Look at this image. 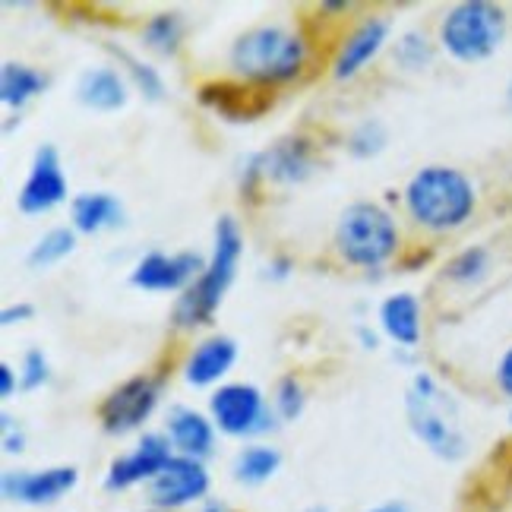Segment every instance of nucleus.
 Returning a JSON list of instances; mask_svg holds the SVG:
<instances>
[{
  "label": "nucleus",
  "instance_id": "1",
  "mask_svg": "<svg viewBox=\"0 0 512 512\" xmlns=\"http://www.w3.org/2000/svg\"><path fill=\"white\" fill-rule=\"evenodd\" d=\"M475 203V184L462 171L446 165L421 168L405 187V206L411 219L430 231L462 228L471 219V212H475Z\"/></svg>",
  "mask_w": 512,
  "mask_h": 512
},
{
  "label": "nucleus",
  "instance_id": "2",
  "mask_svg": "<svg viewBox=\"0 0 512 512\" xmlns=\"http://www.w3.org/2000/svg\"><path fill=\"white\" fill-rule=\"evenodd\" d=\"M408 424L415 430V437L443 462H459L468 452V437L459 421V408L449 399V392H443L433 383L430 373H418L411 392L405 399Z\"/></svg>",
  "mask_w": 512,
  "mask_h": 512
},
{
  "label": "nucleus",
  "instance_id": "3",
  "mask_svg": "<svg viewBox=\"0 0 512 512\" xmlns=\"http://www.w3.org/2000/svg\"><path fill=\"white\" fill-rule=\"evenodd\" d=\"M241 250H244L241 231L234 225L231 215H225V219H219V225H215V250H212L209 266L200 272V282L190 285L184 291V298L174 307L177 326H203L212 320V313L219 310L228 285L234 282V269H238Z\"/></svg>",
  "mask_w": 512,
  "mask_h": 512
},
{
  "label": "nucleus",
  "instance_id": "4",
  "mask_svg": "<svg viewBox=\"0 0 512 512\" xmlns=\"http://www.w3.org/2000/svg\"><path fill=\"white\" fill-rule=\"evenodd\" d=\"M509 16L500 4L490 0H465L456 4L440 26V42L449 57L459 64H481L494 57L506 42Z\"/></svg>",
  "mask_w": 512,
  "mask_h": 512
},
{
  "label": "nucleus",
  "instance_id": "5",
  "mask_svg": "<svg viewBox=\"0 0 512 512\" xmlns=\"http://www.w3.org/2000/svg\"><path fill=\"white\" fill-rule=\"evenodd\" d=\"M231 64L256 86L285 83L304 64V42L279 26L253 29L234 42Z\"/></svg>",
  "mask_w": 512,
  "mask_h": 512
},
{
  "label": "nucleus",
  "instance_id": "6",
  "mask_svg": "<svg viewBox=\"0 0 512 512\" xmlns=\"http://www.w3.org/2000/svg\"><path fill=\"white\" fill-rule=\"evenodd\" d=\"M336 241L351 266L373 269L386 263L399 244L396 222L377 203H351L336 228Z\"/></svg>",
  "mask_w": 512,
  "mask_h": 512
},
{
  "label": "nucleus",
  "instance_id": "7",
  "mask_svg": "<svg viewBox=\"0 0 512 512\" xmlns=\"http://www.w3.org/2000/svg\"><path fill=\"white\" fill-rule=\"evenodd\" d=\"M209 471L200 459L174 456L159 475L146 484V497L152 509L174 512L190 503H200L209 494Z\"/></svg>",
  "mask_w": 512,
  "mask_h": 512
},
{
  "label": "nucleus",
  "instance_id": "8",
  "mask_svg": "<svg viewBox=\"0 0 512 512\" xmlns=\"http://www.w3.org/2000/svg\"><path fill=\"white\" fill-rule=\"evenodd\" d=\"M159 392H162L159 380L133 377L117 386L102 402V408H98V421H102V427L108 433H114V437L130 433L155 411V405H159Z\"/></svg>",
  "mask_w": 512,
  "mask_h": 512
},
{
  "label": "nucleus",
  "instance_id": "9",
  "mask_svg": "<svg viewBox=\"0 0 512 512\" xmlns=\"http://www.w3.org/2000/svg\"><path fill=\"white\" fill-rule=\"evenodd\" d=\"M212 421L219 430L231 433V437H250L269 427V411L263 402V392L250 383H231L222 386L209 402Z\"/></svg>",
  "mask_w": 512,
  "mask_h": 512
},
{
  "label": "nucleus",
  "instance_id": "10",
  "mask_svg": "<svg viewBox=\"0 0 512 512\" xmlns=\"http://www.w3.org/2000/svg\"><path fill=\"white\" fill-rule=\"evenodd\" d=\"M80 484V471L73 465H54L42 471H7L0 478V494L19 506H51Z\"/></svg>",
  "mask_w": 512,
  "mask_h": 512
},
{
  "label": "nucleus",
  "instance_id": "11",
  "mask_svg": "<svg viewBox=\"0 0 512 512\" xmlns=\"http://www.w3.org/2000/svg\"><path fill=\"white\" fill-rule=\"evenodd\" d=\"M171 440L162 433H146V437L136 443L127 456L114 459L108 465L105 475V490H130L136 484H149L159 471L171 462Z\"/></svg>",
  "mask_w": 512,
  "mask_h": 512
},
{
  "label": "nucleus",
  "instance_id": "12",
  "mask_svg": "<svg viewBox=\"0 0 512 512\" xmlns=\"http://www.w3.org/2000/svg\"><path fill=\"white\" fill-rule=\"evenodd\" d=\"M200 102L228 121H256L272 108V92L253 83H206L200 89Z\"/></svg>",
  "mask_w": 512,
  "mask_h": 512
},
{
  "label": "nucleus",
  "instance_id": "13",
  "mask_svg": "<svg viewBox=\"0 0 512 512\" xmlns=\"http://www.w3.org/2000/svg\"><path fill=\"white\" fill-rule=\"evenodd\" d=\"M67 196V177L61 171V159H57L54 146H42L35 152V162L29 171V181L19 193V209L26 215H38L54 209Z\"/></svg>",
  "mask_w": 512,
  "mask_h": 512
},
{
  "label": "nucleus",
  "instance_id": "14",
  "mask_svg": "<svg viewBox=\"0 0 512 512\" xmlns=\"http://www.w3.org/2000/svg\"><path fill=\"white\" fill-rule=\"evenodd\" d=\"M200 269L206 266L196 253H177V256L149 253L136 263L130 282L146 291H174V288H184L193 279V272H200Z\"/></svg>",
  "mask_w": 512,
  "mask_h": 512
},
{
  "label": "nucleus",
  "instance_id": "15",
  "mask_svg": "<svg viewBox=\"0 0 512 512\" xmlns=\"http://www.w3.org/2000/svg\"><path fill=\"white\" fill-rule=\"evenodd\" d=\"M247 174H250V181L253 177H272V181H282V184L304 181L310 174L307 140H282L275 149L263 152L260 159H253Z\"/></svg>",
  "mask_w": 512,
  "mask_h": 512
},
{
  "label": "nucleus",
  "instance_id": "16",
  "mask_svg": "<svg viewBox=\"0 0 512 512\" xmlns=\"http://www.w3.org/2000/svg\"><path fill=\"white\" fill-rule=\"evenodd\" d=\"M168 440L171 446H177V452L187 459H206L212 456L215 446V430L212 424L193 408H174L168 418Z\"/></svg>",
  "mask_w": 512,
  "mask_h": 512
},
{
  "label": "nucleus",
  "instance_id": "17",
  "mask_svg": "<svg viewBox=\"0 0 512 512\" xmlns=\"http://www.w3.org/2000/svg\"><path fill=\"white\" fill-rule=\"evenodd\" d=\"M386 35H389L386 19H367V23L348 38L342 54H339V61H336V76H339V80H348V76L358 73L370 61V57H377V51L386 42Z\"/></svg>",
  "mask_w": 512,
  "mask_h": 512
},
{
  "label": "nucleus",
  "instance_id": "18",
  "mask_svg": "<svg viewBox=\"0 0 512 512\" xmlns=\"http://www.w3.org/2000/svg\"><path fill=\"white\" fill-rule=\"evenodd\" d=\"M380 320L389 339H396L405 348L421 342V304L415 294H392L380 307Z\"/></svg>",
  "mask_w": 512,
  "mask_h": 512
},
{
  "label": "nucleus",
  "instance_id": "19",
  "mask_svg": "<svg viewBox=\"0 0 512 512\" xmlns=\"http://www.w3.org/2000/svg\"><path fill=\"white\" fill-rule=\"evenodd\" d=\"M238 358V345H234L228 336L209 339L200 348L193 351V358L187 361V383L193 386H209L228 373V367Z\"/></svg>",
  "mask_w": 512,
  "mask_h": 512
},
{
  "label": "nucleus",
  "instance_id": "20",
  "mask_svg": "<svg viewBox=\"0 0 512 512\" xmlns=\"http://www.w3.org/2000/svg\"><path fill=\"white\" fill-rule=\"evenodd\" d=\"M80 102L95 111H117L127 102L124 80L114 70H89L80 80Z\"/></svg>",
  "mask_w": 512,
  "mask_h": 512
},
{
  "label": "nucleus",
  "instance_id": "21",
  "mask_svg": "<svg viewBox=\"0 0 512 512\" xmlns=\"http://www.w3.org/2000/svg\"><path fill=\"white\" fill-rule=\"evenodd\" d=\"M121 222V203L108 193H83L73 200V225L92 234Z\"/></svg>",
  "mask_w": 512,
  "mask_h": 512
},
{
  "label": "nucleus",
  "instance_id": "22",
  "mask_svg": "<svg viewBox=\"0 0 512 512\" xmlns=\"http://www.w3.org/2000/svg\"><path fill=\"white\" fill-rule=\"evenodd\" d=\"M279 468H282V452L272 446H247L238 452V459L231 465L234 481H241L247 487L266 484Z\"/></svg>",
  "mask_w": 512,
  "mask_h": 512
},
{
  "label": "nucleus",
  "instance_id": "23",
  "mask_svg": "<svg viewBox=\"0 0 512 512\" xmlns=\"http://www.w3.org/2000/svg\"><path fill=\"white\" fill-rule=\"evenodd\" d=\"M45 89V76L35 73L32 67L23 64H4L0 73V95H4V105L10 108H23L32 95Z\"/></svg>",
  "mask_w": 512,
  "mask_h": 512
},
{
  "label": "nucleus",
  "instance_id": "24",
  "mask_svg": "<svg viewBox=\"0 0 512 512\" xmlns=\"http://www.w3.org/2000/svg\"><path fill=\"white\" fill-rule=\"evenodd\" d=\"M487 272H490V253L487 247H468L462 253H456L449 260L446 266V279L449 282H456V285H478L481 279H487Z\"/></svg>",
  "mask_w": 512,
  "mask_h": 512
},
{
  "label": "nucleus",
  "instance_id": "25",
  "mask_svg": "<svg viewBox=\"0 0 512 512\" xmlns=\"http://www.w3.org/2000/svg\"><path fill=\"white\" fill-rule=\"evenodd\" d=\"M73 247H76L73 231H67V228H54V231H48L45 238L32 247V253H29V266H32V269H48V266H54V263H61Z\"/></svg>",
  "mask_w": 512,
  "mask_h": 512
},
{
  "label": "nucleus",
  "instance_id": "26",
  "mask_svg": "<svg viewBox=\"0 0 512 512\" xmlns=\"http://www.w3.org/2000/svg\"><path fill=\"white\" fill-rule=\"evenodd\" d=\"M181 16L177 13H159V16H152L149 19V26H146V45L155 48V51H162V54H171L177 48V42H181Z\"/></svg>",
  "mask_w": 512,
  "mask_h": 512
},
{
  "label": "nucleus",
  "instance_id": "27",
  "mask_svg": "<svg viewBox=\"0 0 512 512\" xmlns=\"http://www.w3.org/2000/svg\"><path fill=\"white\" fill-rule=\"evenodd\" d=\"M279 415L285 418V421H294L304 411V389H301V383L294 380V377H285L282 383H279Z\"/></svg>",
  "mask_w": 512,
  "mask_h": 512
},
{
  "label": "nucleus",
  "instance_id": "28",
  "mask_svg": "<svg viewBox=\"0 0 512 512\" xmlns=\"http://www.w3.org/2000/svg\"><path fill=\"white\" fill-rule=\"evenodd\" d=\"M399 57H402V64L408 67H421L430 61V48H427V38L418 35V32H408L402 42H399Z\"/></svg>",
  "mask_w": 512,
  "mask_h": 512
},
{
  "label": "nucleus",
  "instance_id": "29",
  "mask_svg": "<svg viewBox=\"0 0 512 512\" xmlns=\"http://www.w3.org/2000/svg\"><path fill=\"white\" fill-rule=\"evenodd\" d=\"M383 127L380 124H364L358 133H354V140H351V149L354 155H373V152H380L383 149Z\"/></svg>",
  "mask_w": 512,
  "mask_h": 512
},
{
  "label": "nucleus",
  "instance_id": "30",
  "mask_svg": "<svg viewBox=\"0 0 512 512\" xmlns=\"http://www.w3.org/2000/svg\"><path fill=\"white\" fill-rule=\"evenodd\" d=\"M48 380V358L38 348L26 354V373H23V389H38Z\"/></svg>",
  "mask_w": 512,
  "mask_h": 512
},
{
  "label": "nucleus",
  "instance_id": "31",
  "mask_svg": "<svg viewBox=\"0 0 512 512\" xmlns=\"http://www.w3.org/2000/svg\"><path fill=\"white\" fill-rule=\"evenodd\" d=\"M121 57L130 64V70H133V76H136V83L143 86V92H146L149 98H159V95H162V80H159V73H155L152 67H146V64H140V61H133V57L124 54V51H121Z\"/></svg>",
  "mask_w": 512,
  "mask_h": 512
},
{
  "label": "nucleus",
  "instance_id": "32",
  "mask_svg": "<svg viewBox=\"0 0 512 512\" xmlns=\"http://www.w3.org/2000/svg\"><path fill=\"white\" fill-rule=\"evenodd\" d=\"M497 386L503 389V396L512 399V345L503 351V358L497 364Z\"/></svg>",
  "mask_w": 512,
  "mask_h": 512
},
{
  "label": "nucleus",
  "instance_id": "33",
  "mask_svg": "<svg viewBox=\"0 0 512 512\" xmlns=\"http://www.w3.org/2000/svg\"><path fill=\"white\" fill-rule=\"evenodd\" d=\"M32 313H35L32 304H19V307H7L4 313H0V320H4V326H10V323H23V320H29Z\"/></svg>",
  "mask_w": 512,
  "mask_h": 512
},
{
  "label": "nucleus",
  "instance_id": "34",
  "mask_svg": "<svg viewBox=\"0 0 512 512\" xmlns=\"http://www.w3.org/2000/svg\"><path fill=\"white\" fill-rule=\"evenodd\" d=\"M0 396H13V370L10 364H0Z\"/></svg>",
  "mask_w": 512,
  "mask_h": 512
},
{
  "label": "nucleus",
  "instance_id": "35",
  "mask_svg": "<svg viewBox=\"0 0 512 512\" xmlns=\"http://www.w3.org/2000/svg\"><path fill=\"white\" fill-rule=\"evenodd\" d=\"M367 512H408V506H405V503H399V500H392V503L373 506V509H367Z\"/></svg>",
  "mask_w": 512,
  "mask_h": 512
},
{
  "label": "nucleus",
  "instance_id": "36",
  "mask_svg": "<svg viewBox=\"0 0 512 512\" xmlns=\"http://www.w3.org/2000/svg\"><path fill=\"white\" fill-rule=\"evenodd\" d=\"M200 512H234L225 500H206Z\"/></svg>",
  "mask_w": 512,
  "mask_h": 512
},
{
  "label": "nucleus",
  "instance_id": "37",
  "mask_svg": "<svg viewBox=\"0 0 512 512\" xmlns=\"http://www.w3.org/2000/svg\"><path fill=\"white\" fill-rule=\"evenodd\" d=\"M506 105H509V111H512V83L506 86Z\"/></svg>",
  "mask_w": 512,
  "mask_h": 512
},
{
  "label": "nucleus",
  "instance_id": "38",
  "mask_svg": "<svg viewBox=\"0 0 512 512\" xmlns=\"http://www.w3.org/2000/svg\"><path fill=\"white\" fill-rule=\"evenodd\" d=\"M307 512H329V509H326V506H310Z\"/></svg>",
  "mask_w": 512,
  "mask_h": 512
},
{
  "label": "nucleus",
  "instance_id": "39",
  "mask_svg": "<svg viewBox=\"0 0 512 512\" xmlns=\"http://www.w3.org/2000/svg\"><path fill=\"white\" fill-rule=\"evenodd\" d=\"M143 512H162V509H152V506H149V509H143Z\"/></svg>",
  "mask_w": 512,
  "mask_h": 512
},
{
  "label": "nucleus",
  "instance_id": "40",
  "mask_svg": "<svg viewBox=\"0 0 512 512\" xmlns=\"http://www.w3.org/2000/svg\"><path fill=\"white\" fill-rule=\"evenodd\" d=\"M509 512H512V503H509Z\"/></svg>",
  "mask_w": 512,
  "mask_h": 512
},
{
  "label": "nucleus",
  "instance_id": "41",
  "mask_svg": "<svg viewBox=\"0 0 512 512\" xmlns=\"http://www.w3.org/2000/svg\"><path fill=\"white\" fill-rule=\"evenodd\" d=\"M509 421H512V415H509Z\"/></svg>",
  "mask_w": 512,
  "mask_h": 512
}]
</instances>
